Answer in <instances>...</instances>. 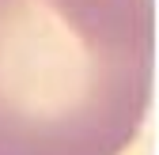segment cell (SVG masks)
I'll list each match as a JSON object with an SVG mask.
<instances>
[{"instance_id": "cell-1", "label": "cell", "mask_w": 159, "mask_h": 155, "mask_svg": "<svg viewBox=\"0 0 159 155\" xmlns=\"http://www.w3.org/2000/svg\"><path fill=\"white\" fill-rule=\"evenodd\" d=\"M152 99V0H0V155H121Z\"/></svg>"}]
</instances>
